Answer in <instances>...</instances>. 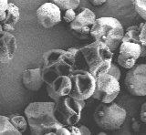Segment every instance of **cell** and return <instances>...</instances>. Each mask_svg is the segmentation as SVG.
Segmentation results:
<instances>
[{"label": "cell", "mask_w": 146, "mask_h": 135, "mask_svg": "<svg viewBox=\"0 0 146 135\" xmlns=\"http://www.w3.org/2000/svg\"><path fill=\"white\" fill-rule=\"evenodd\" d=\"M55 102L36 101L25 109V116L33 135H48L63 126L54 116Z\"/></svg>", "instance_id": "1"}, {"label": "cell", "mask_w": 146, "mask_h": 135, "mask_svg": "<svg viewBox=\"0 0 146 135\" xmlns=\"http://www.w3.org/2000/svg\"><path fill=\"white\" fill-rule=\"evenodd\" d=\"M76 63L75 58L68 50L51 49L44 53L41 76L45 83H51L55 79L63 75H70Z\"/></svg>", "instance_id": "2"}, {"label": "cell", "mask_w": 146, "mask_h": 135, "mask_svg": "<svg viewBox=\"0 0 146 135\" xmlns=\"http://www.w3.org/2000/svg\"><path fill=\"white\" fill-rule=\"evenodd\" d=\"M123 34L124 30L120 21L110 17L96 19L90 31L91 38L104 43L113 53L118 50Z\"/></svg>", "instance_id": "3"}, {"label": "cell", "mask_w": 146, "mask_h": 135, "mask_svg": "<svg viewBox=\"0 0 146 135\" xmlns=\"http://www.w3.org/2000/svg\"><path fill=\"white\" fill-rule=\"evenodd\" d=\"M86 61L88 71L94 77L107 73L112 62L113 52L104 43L94 40L92 43L80 48Z\"/></svg>", "instance_id": "4"}, {"label": "cell", "mask_w": 146, "mask_h": 135, "mask_svg": "<svg viewBox=\"0 0 146 135\" xmlns=\"http://www.w3.org/2000/svg\"><path fill=\"white\" fill-rule=\"evenodd\" d=\"M139 26H131L123 34L121 42L118 48L117 63L124 69H129L132 68L141 58V47L139 41Z\"/></svg>", "instance_id": "5"}, {"label": "cell", "mask_w": 146, "mask_h": 135, "mask_svg": "<svg viewBox=\"0 0 146 135\" xmlns=\"http://www.w3.org/2000/svg\"><path fill=\"white\" fill-rule=\"evenodd\" d=\"M94 120L100 128L105 130H119L126 120V111L113 101L102 102L94 112Z\"/></svg>", "instance_id": "6"}, {"label": "cell", "mask_w": 146, "mask_h": 135, "mask_svg": "<svg viewBox=\"0 0 146 135\" xmlns=\"http://www.w3.org/2000/svg\"><path fill=\"white\" fill-rule=\"evenodd\" d=\"M55 102L54 116L63 126L76 125L80 120L82 108L77 100L70 96H63Z\"/></svg>", "instance_id": "7"}, {"label": "cell", "mask_w": 146, "mask_h": 135, "mask_svg": "<svg viewBox=\"0 0 146 135\" xmlns=\"http://www.w3.org/2000/svg\"><path fill=\"white\" fill-rule=\"evenodd\" d=\"M71 79V89L68 96L76 100L86 101L92 96L95 89V77L88 70L73 69L68 75Z\"/></svg>", "instance_id": "8"}, {"label": "cell", "mask_w": 146, "mask_h": 135, "mask_svg": "<svg viewBox=\"0 0 146 135\" xmlns=\"http://www.w3.org/2000/svg\"><path fill=\"white\" fill-rule=\"evenodd\" d=\"M95 79V89L91 97L103 103H110L115 100L121 89L119 80L108 73L99 74Z\"/></svg>", "instance_id": "9"}, {"label": "cell", "mask_w": 146, "mask_h": 135, "mask_svg": "<svg viewBox=\"0 0 146 135\" xmlns=\"http://www.w3.org/2000/svg\"><path fill=\"white\" fill-rule=\"evenodd\" d=\"M127 91L133 96H146V65L138 64L129 69L125 77Z\"/></svg>", "instance_id": "10"}, {"label": "cell", "mask_w": 146, "mask_h": 135, "mask_svg": "<svg viewBox=\"0 0 146 135\" xmlns=\"http://www.w3.org/2000/svg\"><path fill=\"white\" fill-rule=\"evenodd\" d=\"M96 19L94 13L89 8H81V10L76 14L73 21L70 22V28L79 35L80 38H88L91 26L93 25Z\"/></svg>", "instance_id": "11"}, {"label": "cell", "mask_w": 146, "mask_h": 135, "mask_svg": "<svg viewBox=\"0 0 146 135\" xmlns=\"http://www.w3.org/2000/svg\"><path fill=\"white\" fill-rule=\"evenodd\" d=\"M36 19L44 28H51L61 21V11L54 3H45L36 10Z\"/></svg>", "instance_id": "12"}, {"label": "cell", "mask_w": 146, "mask_h": 135, "mask_svg": "<svg viewBox=\"0 0 146 135\" xmlns=\"http://www.w3.org/2000/svg\"><path fill=\"white\" fill-rule=\"evenodd\" d=\"M17 50V40L11 32L0 31V62L13 60Z\"/></svg>", "instance_id": "13"}, {"label": "cell", "mask_w": 146, "mask_h": 135, "mask_svg": "<svg viewBox=\"0 0 146 135\" xmlns=\"http://www.w3.org/2000/svg\"><path fill=\"white\" fill-rule=\"evenodd\" d=\"M22 82L24 87L31 91H38L42 88L44 81L41 76V69H27L23 72Z\"/></svg>", "instance_id": "14"}, {"label": "cell", "mask_w": 146, "mask_h": 135, "mask_svg": "<svg viewBox=\"0 0 146 135\" xmlns=\"http://www.w3.org/2000/svg\"><path fill=\"white\" fill-rule=\"evenodd\" d=\"M54 91L58 94V97L67 96L70 94L71 89V79L68 75H63L55 79L50 83Z\"/></svg>", "instance_id": "15"}, {"label": "cell", "mask_w": 146, "mask_h": 135, "mask_svg": "<svg viewBox=\"0 0 146 135\" xmlns=\"http://www.w3.org/2000/svg\"><path fill=\"white\" fill-rule=\"evenodd\" d=\"M19 9L13 3H8L7 7L6 9V19L2 22V24H9L15 26L17 21L19 20Z\"/></svg>", "instance_id": "16"}, {"label": "cell", "mask_w": 146, "mask_h": 135, "mask_svg": "<svg viewBox=\"0 0 146 135\" xmlns=\"http://www.w3.org/2000/svg\"><path fill=\"white\" fill-rule=\"evenodd\" d=\"M0 135H21L14 127L7 116L0 115Z\"/></svg>", "instance_id": "17"}, {"label": "cell", "mask_w": 146, "mask_h": 135, "mask_svg": "<svg viewBox=\"0 0 146 135\" xmlns=\"http://www.w3.org/2000/svg\"><path fill=\"white\" fill-rule=\"evenodd\" d=\"M7 117L9 120H10V122L12 123V125L21 134L26 132L27 127V121L25 117H23L21 115H16V114L8 115Z\"/></svg>", "instance_id": "18"}, {"label": "cell", "mask_w": 146, "mask_h": 135, "mask_svg": "<svg viewBox=\"0 0 146 135\" xmlns=\"http://www.w3.org/2000/svg\"><path fill=\"white\" fill-rule=\"evenodd\" d=\"M51 2L58 6L60 10L77 9L80 6V0H51Z\"/></svg>", "instance_id": "19"}, {"label": "cell", "mask_w": 146, "mask_h": 135, "mask_svg": "<svg viewBox=\"0 0 146 135\" xmlns=\"http://www.w3.org/2000/svg\"><path fill=\"white\" fill-rule=\"evenodd\" d=\"M140 33H139V41L141 47V57H144L146 54V25L144 22L141 23L139 26Z\"/></svg>", "instance_id": "20"}, {"label": "cell", "mask_w": 146, "mask_h": 135, "mask_svg": "<svg viewBox=\"0 0 146 135\" xmlns=\"http://www.w3.org/2000/svg\"><path fill=\"white\" fill-rule=\"evenodd\" d=\"M136 12L143 20H146V0H132Z\"/></svg>", "instance_id": "21"}, {"label": "cell", "mask_w": 146, "mask_h": 135, "mask_svg": "<svg viewBox=\"0 0 146 135\" xmlns=\"http://www.w3.org/2000/svg\"><path fill=\"white\" fill-rule=\"evenodd\" d=\"M107 73L110 74V75H111L112 77H114L118 80L121 79V69H120V68L118 67L117 64H115V63H113V62H111V67H110V69L107 71Z\"/></svg>", "instance_id": "22"}, {"label": "cell", "mask_w": 146, "mask_h": 135, "mask_svg": "<svg viewBox=\"0 0 146 135\" xmlns=\"http://www.w3.org/2000/svg\"><path fill=\"white\" fill-rule=\"evenodd\" d=\"M76 17V13L74 9H67L65 10V14H64V19L68 23H70L71 21L74 20Z\"/></svg>", "instance_id": "23"}, {"label": "cell", "mask_w": 146, "mask_h": 135, "mask_svg": "<svg viewBox=\"0 0 146 135\" xmlns=\"http://www.w3.org/2000/svg\"><path fill=\"white\" fill-rule=\"evenodd\" d=\"M47 91H48V94L49 98H51L54 101H57L58 99L60 98V97H58V94L54 91V89H53V88H52L51 84H50V83L47 84Z\"/></svg>", "instance_id": "24"}, {"label": "cell", "mask_w": 146, "mask_h": 135, "mask_svg": "<svg viewBox=\"0 0 146 135\" xmlns=\"http://www.w3.org/2000/svg\"><path fill=\"white\" fill-rule=\"evenodd\" d=\"M55 134L56 135H70V132L66 126H61V127L58 128L55 130Z\"/></svg>", "instance_id": "25"}, {"label": "cell", "mask_w": 146, "mask_h": 135, "mask_svg": "<svg viewBox=\"0 0 146 135\" xmlns=\"http://www.w3.org/2000/svg\"><path fill=\"white\" fill-rule=\"evenodd\" d=\"M141 120L143 123H146V102H144L141 108V113H140Z\"/></svg>", "instance_id": "26"}, {"label": "cell", "mask_w": 146, "mask_h": 135, "mask_svg": "<svg viewBox=\"0 0 146 135\" xmlns=\"http://www.w3.org/2000/svg\"><path fill=\"white\" fill-rule=\"evenodd\" d=\"M68 130H70V135H80V132L78 127H76L75 125H71V126H68Z\"/></svg>", "instance_id": "27"}, {"label": "cell", "mask_w": 146, "mask_h": 135, "mask_svg": "<svg viewBox=\"0 0 146 135\" xmlns=\"http://www.w3.org/2000/svg\"><path fill=\"white\" fill-rule=\"evenodd\" d=\"M80 132V135H90L91 132L88 127H86L85 125H80V127H78Z\"/></svg>", "instance_id": "28"}, {"label": "cell", "mask_w": 146, "mask_h": 135, "mask_svg": "<svg viewBox=\"0 0 146 135\" xmlns=\"http://www.w3.org/2000/svg\"><path fill=\"white\" fill-rule=\"evenodd\" d=\"M8 0H0V14H2L3 12L6 11L7 7Z\"/></svg>", "instance_id": "29"}, {"label": "cell", "mask_w": 146, "mask_h": 135, "mask_svg": "<svg viewBox=\"0 0 146 135\" xmlns=\"http://www.w3.org/2000/svg\"><path fill=\"white\" fill-rule=\"evenodd\" d=\"M68 51L70 52L71 55L75 58V60L78 58V56H79V54L80 53V48H68Z\"/></svg>", "instance_id": "30"}, {"label": "cell", "mask_w": 146, "mask_h": 135, "mask_svg": "<svg viewBox=\"0 0 146 135\" xmlns=\"http://www.w3.org/2000/svg\"><path fill=\"white\" fill-rule=\"evenodd\" d=\"M2 28H3V30L7 31V32H12V31L15 30L14 26L9 25V24H2Z\"/></svg>", "instance_id": "31"}, {"label": "cell", "mask_w": 146, "mask_h": 135, "mask_svg": "<svg viewBox=\"0 0 146 135\" xmlns=\"http://www.w3.org/2000/svg\"><path fill=\"white\" fill-rule=\"evenodd\" d=\"M90 3L92 4L93 6L98 7V6H102L104 3H106L107 0H90Z\"/></svg>", "instance_id": "32"}, {"label": "cell", "mask_w": 146, "mask_h": 135, "mask_svg": "<svg viewBox=\"0 0 146 135\" xmlns=\"http://www.w3.org/2000/svg\"><path fill=\"white\" fill-rule=\"evenodd\" d=\"M77 101H78V103L80 105V107L83 109V108L85 107V105H86V102H85V101H83V100H77Z\"/></svg>", "instance_id": "33"}, {"label": "cell", "mask_w": 146, "mask_h": 135, "mask_svg": "<svg viewBox=\"0 0 146 135\" xmlns=\"http://www.w3.org/2000/svg\"><path fill=\"white\" fill-rule=\"evenodd\" d=\"M5 19H6V11L3 12L2 14H0V23H2L5 20Z\"/></svg>", "instance_id": "34"}, {"label": "cell", "mask_w": 146, "mask_h": 135, "mask_svg": "<svg viewBox=\"0 0 146 135\" xmlns=\"http://www.w3.org/2000/svg\"><path fill=\"white\" fill-rule=\"evenodd\" d=\"M3 30V28H2V24L0 23V31H2Z\"/></svg>", "instance_id": "35"}, {"label": "cell", "mask_w": 146, "mask_h": 135, "mask_svg": "<svg viewBox=\"0 0 146 135\" xmlns=\"http://www.w3.org/2000/svg\"><path fill=\"white\" fill-rule=\"evenodd\" d=\"M99 135H106V133H105V132H100Z\"/></svg>", "instance_id": "36"}]
</instances>
